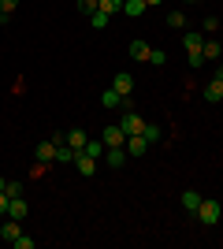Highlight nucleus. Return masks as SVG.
<instances>
[{"mask_svg": "<svg viewBox=\"0 0 223 249\" xmlns=\"http://www.w3.org/2000/svg\"><path fill=\"white\" fill-rule=\"evenodd\" d=\"M193 216L201 219L205 227H216V223H220V216H223V201H208V197H201V208H197Z\"/></svg>", "mask_w": 223, "mask_h": 249, "instance_id": "1", "label": "nucleus"}, {"mask_svg": "<svg viewBox=\"0 0 223 249\" xmlns=\"http://www.w3.org/2000/svg\"><path fill=\"white\" fill-rule=\"evenodd\" d=\"M119 126H123V130H127V138L130 134H145V119H141L138 112H134V108H123V119H119Z\"/></svg>", "mask_w": 223, "mask_h": 249, "instance_id": "2", "label": "nucleus"}, {"mask_svg": "<svg viewBox=\"0 0 223 249\" xmlns=\"http://www.w3.org/2000/svg\"><path fill=\"white\" fill-rule=\"evenodd\" d=\"M101 138H104V145H108V149H123V145H127V130H123L119 123H108Z\"/></svg>", "mask_w": 223, "mask_h": 249, "instance_id": "3", "label": "nucleus"}, {"mask_svg": "<svg viewBox=\"0 0 223 249\" xmlns=\"http://www.w3.org/2000/svg\"><path fill=\"white\" fill-rule=\"evenodd\" d=\"M74 167L82 171V178H93L97 175V160L89 153H82V149H74Z\"/></svg>", "mask_w": 223, "mask_h": 249, "instance_id": "4", "label": "nucleus"}, {"mask_svg": "<svg viewBox=\"0 0 223 249\" xmlns=\"http://www.w3.org/2000/svg\"><path fill=\"white\" fill-rule=\"evenodd\" d=\"M123 149H127V156H141V153H149V149H153V142H149L145 134H130Z\"/></svg>", "mask_w": 223, "mask_h": 249, "instance_id": "5", "label": "nucleus"}, {"mask_svg": "<svg viewBox=\"0 0 223 249\" xmlns=\"http://www.w3.org/2000/svg\"><path fill=\"white\" fill-rule=\"evenodd\" d=\"M112 89H116L119 97H130V93H134V74H130V71H119L116 78H112Z\"/></svg>", "mask_w": 223, "mask_h": 249, "instance_id": "6", "label": "nucleus"}, {"mask_svg": "<svg viewBox=\"0 0 223 249\" xmlns=\"http://www.w3.org/2000/svg\"><path fill=\"white\" fill-rule=\"evenodd\" d=\"M34 160L37 164H56V142H37L34 145Z\"/></svg>", "mask_w": 223, "mask_h": 249, "instance_id": "7", "label": "nucleus"}, {"mask_svg": "<svg viewBox=\"0 0 223 249\" xmlns=\"http://www.w3.org/2000/svg\"><path fill=\"white\" fill-rule=\"evenodd\" d=\"M101 104L116 112V108H130V97H119L116 89H104V93H101Z\"/></svg>", "mask_w": 223, "mask_h": 249, "instance_id": "8", "label": "nucleus"}, {"mask_svg": "<svg viewBox=\"0 0 223 249\" xmlns=\"http://www.w3.org/2000/svg\"><path fill=\"white\" fill-rule=\"evenodd\" d=\"M19 234H22V223H19V219H4V223H0V238H4V242H15V238H19Z\"/></svg>", "mask_w": 223, "mask_h": 249, "instance_id": "9", "label": "nucleus"}, {"mask_svg": "<svg viewBox=\"0 0 223 249\" xmlns=\"http://www.w3.org/2000/svg\"><path fill=\"white\" fill-rule=\"evenodd\" d=\"M201 45H205V34H197V30L182 34V49H186V52H201Z\"/></svg>", "mask_w": 223, "mask_h": 249, "instance_id": "10", "label": "nucleus"}, {"mask_svg": "<svg viewBox=\"0 0 223 249\" xmlns=\"http://www.w3.org/2000/svg\"><path fill=\"white\" fill-rule=\"evenodd\" d=\"M205 101H208V104H220L223 101V82H220V78L205 82Z\"/></svg>", "mask_w": 223, "mask_h": 249, "instance_id": "11", "label": "nucleus"}, {"mask_svg": "<svg viewBox=\"0 0 223 249\" xmlns=\"http://www.w3.org/2000/svg\"><path fill=\"white\" fill-rule=\"evenodd\" d=\"M149 52H153V45H149V41H130V60L149 63Z\"/></svg>", "mask_w": 223, "mask_h": 249, "instance_id": "12", "label": "nucleus"}, {"mask_svg": "<svg viewBox=\"0 0 223 249\" xmlns=\"http://www.w3.org/2000/svg\"><path fill=\"white\" fill-rule=\"evenodd\" d=\"M26 212H30V208H26V201H22V197H11V201H8V216H11V219H19V223H22V219H26Z\"/></svg>", "mask_w": 223, "mask_h": 249, "instance_id": "13", "label": "nucleus"}, {"mask_svg": "<svg viewBox=\"0 0 223 249\" xmlns=\"http://www.w3.org/2000/svg\"><path fill=\"white\" fill-rule=\"evenodd\" d=\"M64 142L71 149H86V142H89V134L86 130H64Z\"/></svg>", "mask_w": 223, "mask_h": 249, "instance_id": "14", "label": "nucleus"}, {"mask_svg": "<svg viewBox=\"0 0 223 249\" xmlns=\"http://www.w3.org/2000/svg\"><path fill=\"white\" fill-rule=\"evenodd\" d=\"M182 208L193 216V212L201 208V194H197V190H182Z\"/></svg>", "mask_w": 223, "mask_h": 249, "instance_id": "15", "label": "nucleus"}, {"mask_svg": "<svg viewBox=\"0 0 223 249\" xmlns=\"http://www.w3.org/2000/svg\"><path fill=\"white\" fill-rule=\"evenodd\" d=\"M104 164L112 167V171L123 167V164H127V149H108V153H104Z\"/></svg>", "mask_w": 223, "mask_h": 249, "instance_id": "16", "label": "nucleus"}, {"mask_svg": "<svg viewBox=\"0 0 223 249\" xmlns=\"http://www.w3.org/2000/svg\"><path fill=\"white\" fill-rule=\"evenodd\" d=\"M82 153H89V156H93V160H101V156L108 153L104 138H89V142H86V149H82Z\"/></svg>", "mask_w": 223, "mask_h": 249, "instance_id": "17", "label": "nucleus"}, {"mask_svg": "<svg viewBox=\"0 0 223 249\" xmlns=\"http://www.w3.org/2000/svg\"><path fill=\"white\" fill-rule=\"evenodd\" d=\"M201 52H205V63H212V60H220V56H223V45H220V41H208V37H205Z\"/></svg>", "mask_w": 223, "mask_h": 249, "instance_id": "18", "label": "nucleus"}, {"mask_svg": "<svg viewBox=\"0 0 223 249\" xmlns=\"http://www.w3.org/2000/svg\"><path fill=\"white\" fill-rule=\"evenodd\" d=\"M145 8H149L145 0H123V15H130V19H138Z\"/></svg>", "mask_w": 223, "mask_h": 249, "instance_id": "19", "label": "nucleus"}, {"mask_svg": "<svg viewBox=\"0 0 223 249\" xmlns=\"http://www.w3.org/2000/svg\"><path fill=\"white\" fill-rule=\"evenodd\" d=\"M15 8H19V0H0V26L11 19V11H15Z\"/></svg>", "mask_w": 223, "mask_h": 249, "instance_id": "20", "label": "nucleus"}, {"mask_svg": "<svg viewBox=\"0 0 223 249\" xmlns=\"http://www.w3.org/2000/svg\"><path fill=\"white\" fill-rule=\"evenodd\" d=\"M97 8L104 15H116V11H123V0H97Z\"/></svg>", "mask_w": 223, "mask_h": 249, "instance_id": "21", "label": "nucleus"}, {"mask_svg": "<svg viewBox=\"0 0 223 249\" xmlns=\"http://www.w3.org/2000/svg\"><path fill=\"white\" fill-rule=\"evenodd\" d=\"M168 26H171V30H186V15H182V11H171V15H168Z\"/></svg>", "mask_w": 223, "mask_h": 249, "instance_id": "22", "label": "nucleus"}, {"mask_svg": "<svg viewBox=\"0 0 223 249\" xmlns=\"http://www.w3.org/2000/svg\"><path fill=\"white\" fill-rule=\"evenodd\" d=\"M149 63H153V67H164V63H168V52H164V49H153V52H149Z\"/></svg>", "mask_w": 223, "mask_h": 249, "instance_id": "23", "label": "nucleus"}, {"mask_svg": "<svg viewBox=\"0 0 223 249\" xmlns=\"http://www.w3.org/2000/svg\"><path fill=\"white\" fill-rule=\"evenodd\" d=\"M89 22H93L97 30H101V26H108V22H112V15H104V11L97 8V11H93V15H89Z\"/></svg>", "mask_w": 223, "mask_h": 249, "instance_id": "24", "label": "nucleus"}, {"mask_svg": "<svg viewBox=\"0 0 223 249\" xmlns=\"http://www.w3.org/2000/svg\"><path fill=\"white\" fill-rule=\"evenodd\" d=\"M145 138H149V142H153V145H156L160 138H164V130H160L156 123H149V126H145Z\"/></svg>", "mask_w": 223, "mask_h": 249, "instance_id": "25", "label": "nucleus"}, {"mask_svg": "<svg viewBox=\"0 0 223 249\" xmlns=\"http://www.w3.org/2000/svg\"><path fill=\"white\" fill-rule=\"evenodd\" d=\"M4 194H8V197H22V182H4Z\"/></svg>", "mask_w": 223, "mask_h": 249, "instance_id": "26", "label": "nucleus"}, {"mask_svg": "<svg viewBox=\"0 0 223 249\" xmlns=\"http://www.w3.org/2000/svg\"><path fill=\"white\" fill-rule=\"evenodd\" d=\"M78 11H82L86 19H89V15L97 11V0H78Z\"/></svg>", "mask_w": 223, "mask_h": 249, "instance_id": "27", "label": "nucleus"}, {"mask_svg": "<svg viewBox=\"0 0 223 249\" xmlns=\"http://www.w3.org/2000/svg\"><path fill=\"white\" fill-rule=\"evenodd\" d=\"M11 246H15V249H34V246H37V242H34V238H26V234H19V238L11 242Z\"/></svg>", "mask_w": 223, "mask_h": 249, "instance_id": "28", "label": "nucleus"}, {"mask_svg": "<svg viewBox=\"0 0 223 249\" xmlns=\"http://www.w3.org/2000/svg\"><path fill=\"white\" fill-rule=\"evenodd\" d=\"M186 63H190V67H201V63H205V52H186Z\"/></svg>", "mask_w": 223, "mask_h": 249, "instance_id": "29", "label": "nucleus"}, {"mask_svg": "<svg viewBox=\"0 0 223 249\" xmlns=\"http://www.w3.org/2000/svg\"><path fill=\"white\" fill-rule=\"evenodd\" d=\"M212 30H220V19H216V15H208V19H205V30H201V34H212Z\"/></svg>", "mask_w": 223, "mask_h": 249, "instance_id": "30", "label": "nucleus"}, {"mask_svg": "<svg viewBox=\"0 0 223 249\" xmlns=\"http://www.w3.org/2000/svg\"><path fill=\"white\" fill-rule=\"evenodd\" d=\"M8 201H11V197L4 194V190H0V216H8Z\"/></svg>", "mask_w": 223, "mask_h": 249, "instance_id": "31", "label": "nucleus"}, {"mask_svg": "<svg viewBox=\"0 0 223 249\" xmlns=\"http://www.w3.org/2000/svg\"><path fill=\"white\" fill-rule=\"evenodd\" d=\"M216 78H220V82H223V63H220V67H216Z\"/></svg>", "mask_w": 223, "mask_h": 249, "instance_id": "32", "label": "nucleus"}, {"mask_svg": "<svg viewBox=\"0 0 223 249\" xmlns=\"http://www.w3.org/2000/svg\"><path fill=\"white\" fill-rule=\"evenodd\" d=\"M145 4H149V8H156V4H164V0H145Z\"/></svg>", "mask_w": 223, "mask_h": 249, "instance_id": "33", "label": "nucleus"}, {"mask_svg": "<svg viewBox=\"0 0 223 249\" xmlns=\"http://www.w3.org/2000/svg\"><path fill=\"white\" fill-rule=\"evenodd\" d=\"M182 4H197V0H182Z\"/></svg>", "mask_w": 223, "mask_h": 249, "instance_id": "34", "label": "nucleus"}, {"mask_svg": "<svg viewBox=\"0 0 223 249\" xmlns=\"http://www.w3.org/2000/svg\"><path fill=\"white\" fill-rule=\"evenodd\" d=\"M220 45H223V41H220Z\"/></svg>", "mask_w": 223, "mask_h": 249, "instance_id": "35", "label": "nucleus"}]
</instances>
